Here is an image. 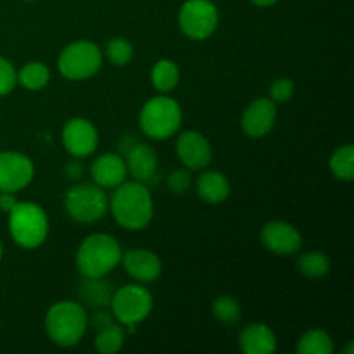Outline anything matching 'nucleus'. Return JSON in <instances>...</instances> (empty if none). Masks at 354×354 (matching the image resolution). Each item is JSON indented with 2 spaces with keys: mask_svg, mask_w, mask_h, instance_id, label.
I'll return each instance as SVG.
<instances>
[{
  "mask_svg": "<svg viewBox=\"0 0 354 354\" xmlns=\"http://www.w3.org/2000/svg\"><path fill=\"white\" fill-rule=\"evenodd\" d=\"M113 220L128 232H140L154 218V197L145 183L131 180L116 187L109 199Z\"/></svg>",
  "mask_w": 354,
  "mask_h": 354,
  "instance_id": "nucleus-1",
  "label": "nucleus"
},
{
  "mask_svg": "<svg viewBox=\"0 0 354 354\" xmlns=\"http://www.w3.org/2000/svg\"><path fill=\"white\" fill-rule=\"evenodd\" d=\"M44 327L55 346L75 348L88 330V310L78 301H59L45 313Z\"/></svg>",
  "mask_w": 354,
  "mask_h": 354,
  "instance_id": "nucleus-2",
  "label": "nucleus"
},
{
  "mask_svg": "<svg viewBox=\"0 0 354 354\" xmlns=\"http://www.w3.org/2000/svg\"><path fill=\"white\" fill-rule=\"evenodd\" d=\"M123 249L109 234H90L76 249L75 263L80 275L97 279L107 277L121 263Z\"/></svg>",
  "mask_w": 354,
  "mask_h": 354,
  "instance_id": "nucleus-3",
  "label": "nucleus"
},
{
  "mask_svg": "<svg viewBox=\"0 0 354 354\" xmlns=\"http://www.w3.org/2000/svg\"><path fill=\"white\" fill-rule=\"evenodd\" d=\"M183 123V109L180 102L168 93H159L145 100L138 113L140 131L151 140H168L178 133Z\"/></svg>",
  "mask_w": 354,
  "mask_h": 354,
  "instance_id": "nucleus-4",
  "label": "nucleus"
},
{
  "mask_svg": "<svg viewBox=\"0 0 354 354\" xmlns=\"http://www.w3.org/2000/svg\"><path fill=\"white\" fill-rule=\"evenodd\" d=\"M7 225L14 244L26 251H33L44 245L50 232V221L45 209L31 201H19L9 213Z\"/></svg>",
  "mask_w": 354,
  "mask_h": 354,
  "instance_id": "nucleus-5",
  "label": "nucleus"
},
{
  "mask_svg": "<svg viewBox=\"0 0 354 354\" xmlns=\"http://www.w3.org/2000/svg\"><path fill=\"white\" fill-rule=\"evenodd\" d=\"M104 52L95 41L76 40L66 45L57 57V69L69 82H86L100 71Z\"/></svg>",
  "mask_w": 354,
  "mask_h": 354,
  "instance_id": "nucleus-6",
  "label": "nucleus"
},
{
  "mask_svg": "<svg viewBox=\"0 0 354 354\" xmlns=\"http://www.w3.org/2000/svg\"><path fill=\"white\" fill-rule=\"evenodd\" d=\"M64 211L73 221L92 225L102 220L109 211V197L106 190L95 183H76L64 194Z\"/></svg>",
  "mask_w": 354,
  "mask_h": 354,
  "instance_id": "nucleus-7",
  "label": "nucleus"
},
{
  "mask_svg": "<svg viewBox=\"0 0 354 354\" xmlns=\"http://www.w3.org/2000/svg\"><path fill=\"white\" fill-rule=\"evenodd\" d=\"M109 308L118 324L123 327H137L152 313L154 297L147 287L140 283H127L114 290Z\"/></svg>",
  "mask_w": 354,
  "mask_h": 354,
  "instance_id": "nucleus-8",
  "label": "nucleus"
},
{
  "mask_svg": "<svg viewBox=\"0 0 354 354\" xmlns=\"http://www.w3.org/2000/svg\"><path fill=\"white\" fill-rule=\"evenodd\" d=\"M220 24V10L213 0H185L178 9L180 31L189 40L204 41Z\"/></svg>",
  "mask_w": 354,
  "mask_h": 354,
  "instance_id": "nucleus-9",
  "label": "nucleus"
},
{
  "mask_svg": "<svg viewBox=\"0 0 354 354\" xmlns=\"http://www.w3.org/2000/svg\"><path fill=\"white\" fill-rule=\"evenodd\" d=\"M62 147L71 158H88L99 147V131L95 124L82 116H75L66 121L61 131Z\"/></svg>",
  "mask_w": 354,
  "mask_h": 354,
  "instance_id": "nucleus-10",
  "label": "nucleus"
},
{
  "mask_svg": "<svg viewBox=\"0 0 354 354\" xmlns=\"http://www.w3.org/2000/svg\"><path fill=\"white\" fill-rule=\"evenodd\" d=\"M35 178V162L19 151L0 152V192H21Z\"/></svg>",
  "mask_w": 354,
  "mask_h": 354,
  "instance_id": "nucleus-11",
  "label": "nucleus"
},
{
  "mask_svg": "<svg viewBox=\"0 0 354 354\" xmlns=\"http://www.w3.org/2000/svg\"><path fill=\"white\" fill-rule=\"evenodd\" d=\"M176 158L189 171H203L213 161V147L203 131L185 130L178 133L175 144Z\"/></svg>",
  "mask_w": 354,
  "mask_h": 354,
  "instance_id": "nucleus-12",
  "label": "nucleus"
},
{
  "mask_svg": "<svg viewBox=\"0 0 354 354\" xmlns=\"http://www.w3.org/2000/svg\"><path fill=\"white\" fill-rule=\"evenodd\" d=\"M261 244L277 256H296L303 249V235L289 221L273 220L259 232Z\"/></svg>",
  "mask_w": 354,
  "mask_h": 354,
  "instance_id": "nucleus-13",
  "label": "nucleus"
},
{
  "mask_svg": "<svg viewBox=\"0 0 354 354\" xmlns=\"http://www.w3.org/2000/svg\"><path fill=\"white\" fill-rule=\"evenodd\" d=\"M277 118V104L270 97H259L244 109L241 116V128L249 138H263L272 133Z\"/></svg>",
  "mask_w": 354,
  "mask_h": 354,
  "instance_id": "nucleus-14",
  "label": "nucleus"
},
{
  "mask_svg": "<svg viewBox=\"0 0 354 354\" xmlns=\"http://www.w3.org/2000/svg\"><path fill=\"white\" fill-rule=\"evenodd\" d=\"M121 265L137 283H152L162 275V261L154 251L144 248L130 249L121 256Z\"/></svg>",
  "mask_w": 354,
  "mask_h": 354,
  "instance_id": "nucleus-15",
  "label": "nucleus"
},
{
  "mask_svg": "<svg viewBox=\"0 0 354 354\" xmlns=\"http://www.w3.org/2000/svg\"><path fill=\"white\" fill-rule=\"evenodd\" d=\"M124 162H127L128 176H131L137 182L145 183L147 187L158 182L159 158L156 149L151 147L149 144L138 142L124 156Z\"/></svg>",
  "mask_w": 354,
  "mask_h": 354,
  "instance_id": "nucleus-16",
  "label": "nucleus"
},
{
  "mask_svg": "<svg viewBox=\"0 0 354 354\" xmlns=\"http://www.w3.org/2000/svg\"><path fill=\"white\" fill-rule=\"evenodd\" d=\"M90 176H92V182L100 189H116L128 178L124 158L116 152L100 154L99 158L93 159L92 166H90Z\"/></svg>",
  "mask_w": 354,
  "mask_h": 354,
  "instance_id": "nucleus-17",
  "label": "nucleus"
},
{
  "mask_svg": "<svg viewBox=\"0 0 354 354\" xmlns=\"http://www.w3.org/2000/svg\"><path fill=\"white\" fill-rule=\"evenodd\" d=\"M279 341L270 325L263 322L245 325L239 334V349L244 354H273Z\"/></svg>",
  "mask_w": 354,
  "mask_h": 354,
  "instance_id": "nucleus-18",
  "label": "nucleus"
},
{
  "mask_svg": "<svg viewBox=\"0 0 354 354\" xmlns=\"http://www.w3.org/2000/svg\"><path fill=\"white\" fill-rule=\"evenodd\" d=\"M196 192L203 203L216 206L230 197V182L218 169H203L196 180Z\"/></svg>",
  "mask_w": 354,
  "mask_h": 354,
  "instance_id": "nucleus-19",
  "label": "nucleus"
},
{
  "mask_svg": "<svg viewBox=\"0 0 354 354\" xmlns=\"http://www.w3.org/2000/svg\"><path fill=\"white\" fill-rule=\"evenodd\" d=\"M114 286L107 277H97V279H88L83 277L78 286V297L86 310H104L109 308L111 299L114 294Z\"/></svg>",
  "mask_w": 354,
  "mask_h": 354,
  "instance_id": "nucleus-20",
  "label": "nucleus"
},
{
  "mask_svg": "<svg viewBox=\"0 0 354 354\" xmlns=\"http://www.w3.org/2000/svg\"><path fill=\"white\" fill-rule=\"evenodd\" d=\"M182 73L178 64L171 59H159L151 69V83L159 93H169L178 86Z\"/></svg>",
  "mask_w": 354,
  "mask_h": 354,
  "instance_id": "nucleus-21",
  "label": "nucleus"
},
{
  "mask_svg": "<svg viewBox=\"0 0 354 354\" xmlns=\"http://www.w3.org/2000/svg\"><path fill=\"white\" fill-rule=\"evenodd\" d=\"M334 351V339L324 328H310L301 335L296 344L297 354H332Z\"/></svg>",
  "mask_w": 354,
  "mask_h": 354,
  "instance_id": "nucleus-22",
  "label": "nucleus"
},
{
  "mask_svg": "<svg viewBox=\"0 0 354 354\" xmlns=\"http://www.w3.org/2000/svg\"><path fill=\"white\" fill-rule=\"evenodd\" d=\"M330 258L324 251H308L296 259L297 272L311 280L324 279L330 273Z\"/></svg>",
  "mask_w": 354,
  "mask_h": 354,
  "instance_id": "nucleus-23",
  "label": "nucleus"
},
{
  "mask_svg": "<svg viewBox=\"0 0 354 354\" xmlns=\"http://www.w3.org/2000/svg\"><path fill=\"white\" fill-rule=\"evenodd\" d=\"M50 82V68L41 61H30L17 71V83L30 92L44 90Z\"/></svg>",
  "mask_w": 354,
  "mask_h": 354,
  "instance_id": "nucleus-24",
  "label": "nucleus"
},
{
  "mask_svg": "<svg viewBox=\"0 0 354 354\" xmlns=\"http://www.w3.org/2000/svg\"><path fill=\"white\" fill-rule=\"evenodd\" d=\"M328 168L339 182H353L354 180V145L344 144L332 152L328 159Z\"/></svg>",
  "mask_w": 354,
  "mask_h": 354,
  "instance_id": "nucleus-25",
  "label": "nucleus"
},
{
  "mask_svg": "<svg viewBox=\"0 0 354 354\" xmlns=\"http://www.w3.org/2000/svg\"><path fill=\"white\" fill-rule=\"evenodd\" d=\"M124 342H127V328L114 322L102 330H97L93 346L100 354H114L123 349Z\"/></svg>",
  "mask_w": 354,
  "mask_h": 354,
  "instance_id": "nucleus-26",
  "label": "nucleus"
},
{
  "mask_svg": "<svg viewBox=\"0 0 354 354\" xmlns=\"http://www.w3.org/2000/svg\"><path fill=\"white\" fill-rule=\"evenodd\" d=\"M211 313H213V317L220 324L232 327V325H237L241 322L242 308L241 303L234 296L223 294V296H218L213 299V303H211Z\"/></svg>",
  "mask_w": 354,
  "mask_h": 354,
  "instance_id": "nucleus-27",
  "label": "nucleus"
},
{
  "mask_svg": "<svg viewBox=\"0 0 354 354\" xmlns=\"http://www.w3.org/2000/svg\"><path fill=\"white\" fill-rule=\"evenodd\" d=\"M102 52L111 64L120 66V68L130 64L131 59H133L135 55V48L133 45H131V41L121 37L111 38V40L106 44V48H104Z\"/></svg>",
  "mask_w": 354,
  "mask_h": 354,
  "instance_id": "nucleus-28",
  "label": "nucleus"
},
{
  "mask_svg": "<svg viewBox=\"0 0 354 354\" xmlns=\"http://www.w3.org/2000/svg\"><path fill=\"white\" fill-rule=\"evenodd\" d=\"M294 93H296V83L290 78H287V76H280V78H277L275 82L270 85L268 97L275 104H283L289 102L294 97Z\"/></svg>",
  "mask_w": 354,
  "mask_h": 354,
  "instance_id": "nucleus-29",
  "label": "nucleus"
},
{
  "mask_svg": "<svg viewBox=\"0 0 354 354\" xmlns=\"http://www.w3.org/2000/svg\"><path fill=\"white\" fill-rule=\"evenodd\" d=\"M17 85V71L9 59L0 55V97L9 95Z\"/></svg>",
  "mask_w": 354,
  "mask_h": 354,
  "instance_id": "nucleus-30",
  "label": "nucleus"
},
{
  "mask_svg": "<svg viewBox=\"0 0 354 354\" xmlns=\"http://www.w3.org/2000/svg\"><path fill=\"white\" fill-rule=\"evenodd\" d=\"M190 183H192V176H190V171L187 168L173 169L166 176V185H168L169 192L176 194V196L185 194L190 189Z\"/></svg>",
  "mask_w": 354,
  "mask_h": 354,
  "instance_id": "nucleus-31",
  "label": "nucleus"
},
{
  "mask_svg": "<svg viewBox=\"0 0 354 354\" xmlns=\"http://www.w3.org/2000/svg\"><path fill=\"white\" fill-rule=\"evenodd\" d=\"M114 322H116V318H114V315L111 311H107V308H104V310H93L92 315L88 313V327H92L95 332L102 330L104 327L114 324Z\"/></svg>",
  "mask_w": 354,
  "mask_h": 354,
  "instance_id": "nucleus-32",
  "label": "nucleus"
},
{
  "mask_svg": "<svg viewBox=\"0 0 354 354\" xmlns=\"http://www.w3.org/2000/svg\"><path fill=\"white\" fill-rule=\"evenodd\" d=\"M64 173L69 180H80L85 173V168H83V162L80 161L78 158H73L71 161H68L64 165Z\"/></svg>",
  "mask_w": 354,
  "mask_h": 354,
  "instance_id": "nucleus-33",
  "label": "nucleus"
},
{
  "mask_svg": "<svg viewBox=\"0 0 354 354\" xmlns=\"http://www.w3.org/2000/svg\"><path fill=\"white\" fill-rule=\"evenodd\" d=\"M19 199L14 192H0V211L9 214L17 206Z\"/></svg>",
  "mask_w": 354,
  "mask_h": 354,
  "instance_id": "nucleus-34",
  "label": "nucleus"
},
{
  "mask_svg": "<svg viewBox=\"0 0 354 354\" xmlns=\"http://www.w3.org/2000/svg\"><path fill=\"white\" fill-rule=\"evenodd\" d=\"M251 2L254 3L256 7H272V6H275L279 0H251Z\"/></svg>",
  "mask_w": 354,
  "mask_h": 354,
  "instance_id": "nucleus-35",
  "label": "nucleus"
},
{
  "mask_svg": "<svg viewBox=\"0 0 354 354\" xmlns=\"http://www.w3.org/2000/svg\"><path fill=\"white\" fill-rule=\"evenodd\" d=\"M344 354H354V344H353V342H349L348 348L344 349Z\"/></svg>",
  "mask_w": 354,
  "mask_h": 354,
  "instance_id": "nucleus-36",
  "label": "nucleus"
},
{
  "mask_svg": "<svg viewBox=\"0 0 354 354\" xmlns=\"http://www.w3.org/2000/svg\"><path fill=\"white\" fill-rule=\"evenodd\" d=\"M3 258V245H2V241H0V261H2Z\"/></svg>",
  "mask_w": 354,
  "mask_h": 354,
  "instance_id": "nucleus-37",
  "label": "nucleus"
},
{
  "mask_svg": "<svg viewBox=\"0 0 354 354\" xmlns=\"http://www.w3.org/2000/svg\"><path fill=\"white\" fill-rule=\"evenodd\" d=\"M23 2H35V0H23Z\"/></svg>",
  "mask_w": 354,
  "mask_h": 354,
  "instance_id": "nucleus-38",
  "label": "nucleus"
}]
</instances>
